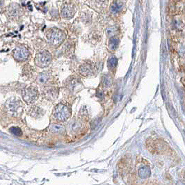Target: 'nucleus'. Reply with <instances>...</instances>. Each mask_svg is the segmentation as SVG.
<instances>
[{"instance_id":"1a4fd4ad","label":"nucleus","mask_w":185,"mask_h":185,"mask_svg":"<svg viewBox=\"0 0 185 185\" xmlns=\"http://www.w3.org/2000/svg\"><path fill=\"white\" fill-rule=\"evenodd\" d=\"M49 130L54 134H62L65 132V127L58 124H52L49 127Z\"/></svg>"},{"instance_id":"2eb2a0df","label":"nucleus","mask_w":185,"mask_h":185,"mask_svg":"<svg viewBox=\"0 0 185 185\" xmlns=\"http://www.w3.org/2000/svg\"><path fill=\"white\" fill-rule=\"evenodd\" d=\"M118 45V40L116 38H112V39L110 40L109 46L111 49H115L117 48Z\"/></svg>"},{"instance_id":"423d86ee","label":"nucleus","mask_w":185,"mask_h":185,"mask_svg":"<svg viewBox=\"0 0 185 185\" xmlns=\"http://www.w3.org/2000/svg\"><path fill=\"white\" fill-rule=\"evenodd\" d=\"M29 52L27 48L23 46H19L13 52V57L17 61H23L28 58Z\"/></svg>"},{"instance_id":"f03ea898","label":"nucleus","mask_w":185,"mask_h":185,"mask_svg":"<svg viewBox=\"0 0 185 185\" xmlns=\"http://www.w3.org/2000/svg\"><path fill=\"white\" fill-rule=\"evenodd\" d=\"M70 116V111L66 105L63 104H58L55 107L54 111V118L58 121H65Z\"/></svg>"},{"instance_id":"9b49d317","label":"nucleus","mask_w":185,"mask_h":185,"mask_svg":"<svg viewBox=\"0 0 185 185\" xmlns=\"http://www.w3.org/2000/svg\"><path fill=\"white\" fill-rule=\"evenodd\" d=\"M29 115L34 118H38V117H40L43 114V110L41 109L40 107H32L30 111H29Z\"/></svg>"},{"instance_id":"f8f14e48","label":"nucleus","mask_w":185,"mask_h":185,"mask_svg":"<svg viewBox=\"0 0 185 185\" xmlns=\"http://www.w3.org/2000/svg\"><path fill=\"white\" fill-rule=\"evenodd\" d=\"M123 4L121 2H115L113 3V4L111 7V12L113 13H117L120 12V11L122 9Z\"/></svg>"},{"instance_id":"7ed1b4c3","label":"nucleus","mask_w":185,"mask_h":185,"mask_svg":"<svg viewBox=\"0 0 185 185\" xmlns=\"http://www.w3.org/2000/svg\"><path fill=\"white\" fill-rule=\"evenodd\" d=\"M6 109H7L8 113H11L13 116H17L20 114V112L22 110V105L21 102L17 100V99L12 98L7 102L5 104Z\"/></svg>"},{"instance_id":"f3484780","label":"nucleus","mask_w":185,"mask_h":185,"mask_svg":"<svg viewBox=\"0 0 185 185\" xmlns=\"http://www.w3.org/2000/svg\"><path fill=\"white\" fill-rule=\"evenodd\" d=\"M116 32V29L115 26H111V27H109L107 31L108 36H113V35L115 34Z\"/></svg>"},{"instance_id":"20e7f679","label":"nucleus","mask_w":185,"mask_h":185,"mask_svg":"<svg viewBox=\"0 0 185 185\" xmlns=\"http://www.w3.org/2000/svg\"><path fill=\"white\" fill-rule=\"evenodd\" d=\"M52 57L48 52H42L37 54L35 58L36 65L40 67L48 66L51 62Z\"/></svg>"},{"instance_id":"6e6552de","label":"nucleus","mask_w":185,"mask_h":185,"mask_svg":"<svg viewBox=\"0 0 185 185\" xmlns=\"http://www.w3.org/2000/svg\"><path fill=\"white\" fill-rule=\"evenodd\" d=\"M75 13V9L73 6L71 4H66L63 6L61 11V13H62V16L64 18H71L74 16Z\"/></svg>"},{"instance_id":"4468645a","label":"nucleus","mask_w":185,"mask_h":185,"mask_svg":"<svg viewBox=\"0 0 185 185\" xmlns=\"http://www.w3.org/2000/svg\"><path fill=\"white\" fill-rule=\"evenodd\" d=\"M49 74L47 72H43L38 77V82L40 84H45L48 80Z\"/></svg>"},{"instance_id":"ddd939ff","label":"nucleus","mask_w":185,"mask_h":185,"mask_svg":"<svg viewBox=\"0 0 185 185\" xmlns=\"http://www.w3.org/2000/svg\"><path fill=\"white\" fill-rule=\"evenodd\" d=\"M81 127V123H79V122L77 121H74L70 123L69 125V130L71 132H77L80 130V128Z\"/></svg>"},{"instance_id":"39448f33","label":"nucleus","mask_w":185,"mask_h":185,"mask_svg":"<svg viewBox=\"0 0 185 185\" xmlns=\"http://www.w3.org/2000/svg\"><path fill=\"white\" fill-rule=\"evenodd\" d=\"M38 90L36 87L31 86L26 90L23 99L26 103H32L38 98Z\"/></svg>"},{"instance_id":"f257e3e1","label":"nucleus","mask_w":185,"mask_h":185,"mask_svg":"<svg viewBox=\"0 0 185 185\" xmlns=\"http://www.w3.org/2000/svg\"><path fill=\"white\" fill-rule=\"evenodd\" d=\"M48 39L53 45H58L65 39V34L60 29L52 28L49 29L47 34Z\"/></svg>"},{"instance_id":"0eeeda50","label":"nucleus","mask_w":185,"mask_h":185,"mask_svg":"<svg viewBox=\"0 0 185 185\" xmlns=\"http://www.w3.org/2000/svg\"><path fill=\"white\" fill-rule=\"evenodd\" d=\"M94 70H95V67H94L93 64L91 62H90V61H87V62L84 63L80 66V68H79L80 73L84 76L92 75L94 73Z\"/></svg>"},{"instance_id":"dca6fc26","label":"nucleus","mask_w":185,"mask_h":185,"mask_svg":"<svg viewBox=\"0 0 185 185\" xmlns=\"http://www.w3.org/2000/svg\"><path fill=\"white\" fill-rule=\"evenodd\" d=\"M10 130H11V132H12V133L13 134L16 135V136H21V135H22V132H21V130H20V129L17 128V127H11Z\"/></svg>"},{"instance_id":"a211bd4d","label":"nucleus","mask_w":185,"mask_h":185,"mask_svg":"<svg viewBox=\"0 0 185 185\" xmlns=\"http://www.w3.org/2000/svg\"><path fill=\"white\" fill-rule=\"evenodd\" d=\"M109 61H111V63H109V65H111V67H115L117 63V60L114 57L111 58L109 59Z\"/></svg>"},{"instance_id":"9d476101","label":"nucleus","mask_w":185,"mask_h":185,"mask_svg":"<svg viewBox=\"0 0 185 185\" xmlns=\"http://www.w3.org/2000/svg\"><path fill=\"white\" fill-rule=\"evenodd\" d=\"M45 98H48L49 99H54L57 98V91L55 90V89L49 88V89H47L45 90Z\"/></svg>"}]
</instances>
